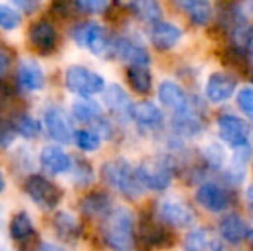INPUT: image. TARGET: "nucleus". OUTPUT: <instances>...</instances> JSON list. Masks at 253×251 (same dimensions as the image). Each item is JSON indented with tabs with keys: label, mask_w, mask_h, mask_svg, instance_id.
<instances>
[{
	"label": "nucleus",
	"mask_w": 253,
	"mask_h": 251,
	"mask_svg": "<svg viewBox=\"0 0 253 251\" xmlns=\"http://www.w3.org/2000/svg\"><path fill=\"white\" fill-rule=\"evenodd\" d=\"M9 234L14 241H28L35 236V227L26 212H17L9 224Z\"/></svg>",
	"instance_id": "obj_29"
},
{
	"label": "nucleus",
	"mask_w": 253,
	"mask_h": 251,
	"mask_svg": "<svg viewBox=\"0 0 253 251\" xmlns=\"http://www.w3.org/2000/svg\"><path fill=\"white\" fill-rule=\"evenodd\" d=\"M238 88V79L233 74L226 71H217L212 72L205 84V97L212 104H222L227 102L234 95Z\"/></svg>",
	"instance_id": "obj_12"
},
{
	"label": "nucleus",
	"mask_w": 253,
	"mask_h": 251,
	"mask_svg": "<svg viewBox=\"0 0 253 251\" xmlns=\"http://www.w3.org/2000/svg\"><path fill=\"white\" fill-rule=\"evenodd\" d=\"M73 38L78 45L86 47L91 54L103 57V55L114 54V41L107 35L105 28H102L97 23H83L76 26L73 31Z\"/></svg>",
	"instance_id": "obj_6"
},
{
	"label": "nucleus",
	"mask_w": 253,
	"mask_h": 251,
	"mask_svg": "<svg viewBox=\"0 0 253 251\" xmlns=\"http://www.w3.org/2000/svg\"><path fill=\"white\" fill-rule=\"evenodd\" d=\"M73 115H74L76 121L88 122V124H93V126H97L98 122L103 119L100 105L88 97H81L74 102L73 104Z\"/></svg>",
	"instance_id": "obj_25"
},
{
	"label": "nucleus",
	"mask_w": 253,
	"mask_h": 251,
	"mask_svg": "<svg viewBox=\"0 0 253 251\" xmlns=\"http://www.w3.org/2000/svg\"><path fill=\"white\" fill-rule=\"evenodd\" d=\"M205 107L198 98L188 97L184 107L174 112L172 115V131L177 136L193 138L205 129Z\"/></svg>",
	"instance_id": "obj_4"
},
{
	"label": "nucleus",
	"mask_w": 253,
	"mask_h": 251,
	"mask_svg": "<svg viewBox=\"0 0 253 251\" xmlns=\"http://www.w3.org/2000/svg\"><path fill=\"white\" fill-rule=\"evenodd\" d=\"M126 77L131 90L138 95H148L152 91V72L148 66H129Z\"/></svg>",
	"instance_id": "obj_27"
},
{
	"label": "nucleus",
	"mask_w": 253,
	"mask_h": 251,
	"mask_svg": "<svg viewBox=\"0 0 253 251\" xmlns=\"http://www.w3.org/2000/svg\"><path fill=\"white\" fill-rule=\"evenodd\" d=\"M131 10L143 23L155 24L162 21V7L159 0H131Z\"/></svg>",
	"instance_id": "obj_28"
},
{
	"label": "nucleus",
	"mask_w": 253,
	"mask_h": 251,
	"mask_svg": "<svg viewBox=\"0 0 253 251\" xmlns=\"http://www.w3.org/2000/svg\"><path fill=\"white\" fill-rule=\"evenodd\" d=\"M219 234L229 245H240L245 239H248L250 229L243 220V217H240L238 214H227L224 215L219 224Z\"/></svg>",
	"instance_id": "obj_18"
},
{
	"label": "nucleus",
	"mask_w": 253,
	"mask_h": 251,
	"mask_svg": "<svg viewBox=\"0 0 253 251\" xmlns=\"http://www.w3.org/2000/svg\"><path fill=\"white\" fill-rule=\"evenodd\" d=\"M236 102H238V107L241 108V112H245V115H248L253 121V88L250 86L241 88L238 91Z\"/></svg>",
	"instance_id": "obj_38"
},
{
	"label": "nucleus",
	"mask_w": 253,
	"mask_h": 251,
	"mask_svg": "<svg viewBox=\"0 0 253 251\" xmlns=\"http://www.w3.org/2000/svg\"><path fill=\"white\" fill-rule=\"evenodd\" d=\"M16 122H10L7 119H0V148H9L17 136Z\"/></svg>",
	"instance_id": "obj_37"
},
{
	"label": "nucleus",
	"mask_w": 253,
	"mask_h": 251,
	"mask_svg": "<svg viewBox=\"0 0 253 251\" xmlns=\"http://www.w3.org/2000/svg\"><path fill=\"white\" fill-rule=\"evenodd\" d=\"M133 121L143 131H159L164 126V112L153 102L141 100L133 107Z\"/></svg>",
	"instance_id": "obj_15"
},
{
	"label": "nucleus",
	"mask_w": 253,
	"mask_h": 251,
	"mask_svg": "<svg viewBox=\"0 0 253 251\" xmlns=\"http://www.w3.org/2000/svg\"><path fill=\"white\" fill-rule=\"evenodd\" d=\"M19 24H21V14L16 9H12V7L0 3V28L5 31H12Z\"/></svg>",
	"instance_id": "obj_35"
},
{
	"label": "nucleus",
	"mask_w": 253,
	"mask_h": 251,
	"mask_svg": "<svg viewBox=\"0 0 253 251\" xmlns=\"http://www.w3.org/2000/svg\"><path fill=\"white\" fill-rule=\"evenodd\" d=\"M252 66H253V45H252Z\"/></svg>",
	"instance_id": "obj_47"
},
{
	"label": "nucleus",
	"mask_w": 253,
	"mask_h": 251,
	"mask_svg": "<svg viewBox=\"0 0 253 251\" xmlns=\"http://www.w3.org/2000/svg\"><path fill=\"white\" fill-rule=\"evenodd\" d=\"M66 86L80 97H91L107 88L100 74L83 66H71L66 71Z\"/></svg>",
	"instance_id": "obj_7"
},
{
	"label": "nucleus",
	"mask_w": 253,
	"mask_h": 251,
	"mask_svg": "<svg viewBox=\"0 0 253 251\" xmlns=\"http://www.w3.org/2000/svg\"><path fill=\"white\" fill-rule=\"evenodd\" d=\"M110 205H112V201H110L109 194L97 191V193H90L86 198H83V201H81V212L90 218H98V217L103 218L112 210Z\"/></svg>",
	"instance_id": "obj_26"
},
{
	"label": "nucleus",
	"mask_w": 253,
	"mask_h": 251,
	"mask_svg": "<svg viewBox=\"0 0 253 251\" xmlns=\"http://www.w3.org/2000/svg\"><path fill=\"white\" fill-rule=\"evenodd\" d=\"M102 239L112 251H131L136 245L134 218L127 208H112L102 218Z\"/></svg>",
	"instance_id": "obj_1"
},
{
	"label": "nucleus",
	"mask_w": 253,
	"mask_h": 251,
	"mask_svg": "<svg viewBox=\"0 0 253 251\" xmlns=\"http://www.w3.org/2000/svg\"><path fill=\"white\" fill-rule=\"evenodd\" d=\"M10 66V55L5 50H0V77L5 76V72L9 71Z\"/></svg>",
	"instance_id": "obj_41"
},
{
	"label": "nucleus",
	"mask_w": 253,
	"mask_h": 251,
	"mask_svg": "<svg viewBox=\"0 0 253 251\" xmlns=\"http://www.w3.org/2000/svg\"><path fill=\"white\" fill-rule=\"evenodd\" d=\"M102 179L116 191H119L123 196L129 200H136L143 193V184L140 182L136 174V169L131 167L129 162L124 158L109 160L100 169Z\"/></svg>",
	"instance_id": "obj_2"
},
{
	"label": "nucleus",
	"mask_w": 253,
	"mask_h": 251,
	"mask_svg": "<svg viewBox=\"0 0 253 251\" xmlns=\"http://www.w3.org/2000/svg\"><path fill=\"white\" fill-rule=\"evenodd\" d=\"M190 14V19L197 26H207L213 17V9L210 0H193L186 10Z\"/></svg>",
	"instance_id": "obj_31"
},
{
	"label": "nucleus",
	"mask_w": 253,
	"mask_h": 251,
	"mask_svg": "<svg viewBox=\"0 0 253 251\" xmlns=\"http://www.w3.org/2000/svg\"><path fill=\"white\" fill-rule=\"evenodd\" d=\"M3 188H5V178H3V174L0 172V193L3 191Z\"/></svg>",
	"instance_id": "obj_45"
},
{
	"label": "nucleus",
	"mask_w": 253,
	"mask_h": 251,
	"mask_svg": "<svg viewBox=\"0 0 253 251\" xmlns=\"http://www.w3.org/2000/svg\"><path fill=\"white\" fill-rule=\"evenodd\" d=\"M183 31L179 30V26L167 21H159V23L152 24L150 30V40L153 47L159 50H169V48L176 47L179 43Z\"/></svg>",
	"instance_id": "obj_19"
},
{
	"label": "nucleus",
	"mask_w": 253,
	"mask_h": 251,
	"mask_svg": "<svg viewBox=\"0 0 253 251\" xmlns=\"http://www.w3.org/2000/svg\"><path fill=\"white\" fill-rule=\"evenodd\" d=\"M114 54L129 66H148L150 64V54L147 48L140 43L127 38H119L114 41Z\"/></svg>",
	"instance_id": "obj_17"
},
{
	"label": "nucleus",
	"mask_w": 253,
	"mask_h": 251,
	"mask_svg": "<svg viewBox=\"0 0 253 251\" xmlns=\"http://www.w3.org/2000/svg\"><path fill=\"white\" fill-rule=\"evenodd\" d=\"M245 196H247V201H248V205L253 208V184H250L247 188V193H245Z\"/></svg>",
	"instance_id": "obj_44"
},
{
	"label": "nucleus",
	"mask_w": 253,
	"mask_h": 251,
	"mask_svg": "<svg viewBox=\"0 0 253 251\" xmlns=\"http://www.w3.org/2000/svg\"><path fill=\"white\" fill-rule=\"evenodd\" d=\"M16 7H19L23 12H33L40 7L42 0H10Z\"/></svg>",
	"instance_id": "obj_40"
},
{
	"label": "nucleus",
	"mask_w": 253,
	"mask_h": 251,
	"mask_svg": "<svg viewBox=\"0 0 253 251\" xmlns=\"http://www.w3.org/2000/svg\"><path fill=\"white\" fill-rule=\"evenodd\" d=\"M16 127H17V133H19L21 136L30 138V140L40 133V124H38V122L35 121L31 115H28V114L21 115V117L17 119V121H16Z\"/></svg>",
	"instance_id": "obj_36"
},
{
	"label": "nucleus",
	"mask_w": 253,
	"mask_h": 251,
	"mask_svg": "<svg viewBox=\"0 0 253 251\" xmlns=\"http://www.w3.org/2000/svg\"><path fill=\"white\" fill-rule=\"evenodd\" d=\"M172 2L176 3V5L179 7V9L188 10V7L191 5V2H193V0H172Z\"/></svg>",
	"instance_id": "obj_43"
},
{
	"label": "nucleus",
	"mask_w": 253,
	"mask_h": 251,
	"mask_svg": "<svg viewBox=\"0 0 253 251\" xmlns=\"http://www.w3.org/2000/svg\"><path fill=\"white\" fill-rule=\"evenodd\" d=\"M176 164L170 157L157 155L148 157L136 167V174L143 188L152 191H166L172 182Z\"/></svg>",
	"instance_id": "obj_3"
},
{
	"label": "nucleus",
	"mask_w": 253,
	"mask_h": 251,
	"mask_svg": "<svg viewBox=\"0 0 253 251\" xmlns=\"http://www.w3.org/2000/svg\"><path fill=\"white\" fill-rule=\"evenodd\" d=\"M30 43L40 54H50L57 47V30L48 21H38L30 28Z\"/></svg>",
	"instance_id": "obj_16"
},
{
	"label": "nucleus",
	"mask_w": 253,
	"mask_h": 251,
	"mask_svg": "<svg viewBox=\"0 0 253 251\" xmlns=\"http://www.w3.org/2000/svg\"><path fill=\"white\" fill-rule=\"evenodd\" d=\"M45 127L48 131V136L60 144H67L74 140L73 129L59 108H48L45 112Z\"/></svg>",
	"instance_id": "obj_20"
},
{
	"label": "nucleus",
	"mask_w": 253,
	"mask_h": 251,
	"mask_svg": "<svg viewBox=\"0 0 253 251\" xmlns=\"http://www.w3.org/2000/svg\"><path fill=\"white\" fill-rule=\"evenodd\" d=\"M203 160H205L207 167L210 169H222L226 164V153L224 148L219 143H210L203 148Z\"/></svg>",
	"instance_id": "obj_34"
},
{
	"label": "nucleus",
	"mask_w": 253,
	"mask_h": 251,
	"mask_svg": "<svg viewBox=\"0 0 253 251\" xmlns=\"http://www.w3.org/2000/svg\"><path fill=\"white\" fill-rule=\"evenodd\" d=\"M74 3L84 14H102L109 7V0H76Z\"/></svg>",
	"instance_id": "obj_39"
},
{
	"label": "nucleus",
	"mask_w": 253,
	"mask_h": 251,
	"mask_svg": "<svg viewBox=\"0 0 253 251\" xmlns=\"http://www.w3.org/2000/svg\"><path fill=\"white\" fill-rule=\"evenodd\" d=\"M159 100L166 108L179 110L188 102V95L183 88L174 81H162L159 86Z\"/></svg>",
	"instance_id": "obj_23"
},
{
	"label": "nucleus",
	"mask_w": 253,
	"mask_h": 251,
	"mask_svg": "<svg viewBox=\"0 0 253 251\" xmlns=\"http://www.w3.org/2000/svg\"><path fill=\"white\" fill-rule=\"evenodd\" d=\"M136 241L140 248H143L145 251H152L170 246L174 241V236L160 222H155L153 218H143L140 222V227H138Z\"/></svg>",
	"instance_id": "obj_10"
},
{
	"label": "nucleus",
	"mask_w": 253,
	"mask_h": 251,
	"mask_svg": "<svg viewBox=\"0 0 253 251\" xmlns=\"http://www.w3.org/2000/svg\"><path fill=\"white\" fill-rule=\"evenodd\" d=\"M73 179L78 186H88L93 181V169H91L90 162H86L84 158H78L73 162Z\"/></svg>",
	"instance_id": "obj_33"
},
{
	"label": "nucleus",
	"mask_w": 253,
	"mask_h": 251,
	"mask_svg": "<svg viewBox=\"0 0 253 251\" xmlns=\"http://www.w3.org/2000/svg\"><path fill=\"white\" fill-rule=\"evenodd\" d=\"M229 41L231 48L240 52H247L253 45V26L245 17H238L229 26Z\"/></svg>",
	"instance_id": "obj_24"
},
{
	"label": "nucleus",
	"mask_w": 253,
	"mask_h": 251,
	"mask_svg": "<svg viewBox=\"0 0 253 251\" xmlns=\"http://www.w3.org/2000/svg\"><path fill=\"white\" fill-rule=\"evenodd\" d=\"M248 241H250V245L253 248V231H250V234H248Z\"/></svg>",
	"instance_id": "obj_46"
},
{
	"label": "nucleus",
	"mask_w": 253,
	"mask_h": 251,
	"mask_svg": "<svg viewBox=\"0 0 253 251\" xmlns=\"http://www.w3.org/2000/svg\"><path fill=\"white\" fill-rule=\"evenodd\" d=\"M103 104L109 108L110 114L119 119V121H129V119H133L134 104L129 100L124 88H121L119 84H109L103 90Z\"/></svg>",
	"instance_id": "obj_13"
},
{
	"label": "nucleus",
	"mask_w": 253,
	"mask_h": 251,
	"mask_svg": "<svg viewBox=\"0 0 253 251\" xmlns=\"http://www.w3.org/2000/svg\"><path fill=\"white\" fill-rule=\"evenodd\" d=\"M217 127H219L220 140L226 144H229L231 148L236 150V148L248 146L252 127L245 119L234 114H222L217 119Z\"/></svg>",
	"instance_id": "obj_9"
},
{
	"label": "nucleus",
	"mask_w": 253,
	"mask_h": 251,
	"mask_svg": "<svg viewBox=\"0 0 253 251\" xmlns=\"http://www.w3.org/2000/svg\"><path fill=\"white\" fill-rule=\"evenodd\" d=\"M157 217L172 227H190L197 220V214L186 200L179 196H166L157 203Z\"/></svg>",
	"instance_id": "obj_5"
},
{
	"label": "nucleus",
	"mask_w": 253,
	"mask_h": 251,
	"mask_svg": "<svg viewBox=\"0 0 253 251\" xmlns=\"http://www.w3.org/2000/svg\"><path fill=\"white\" fill-rule=\"evenodd\" d=\"M40 251H64V250L59 248V246H55V245H52V243H43Z\"/></svg>",
	"instance_id": "obj_42"
},
{
	"label": "nucleus",
	"mask_w": 253,
	"mask_h": 251,
	"mask_svg": "<svg viewBox=\"0 0 253 251\" xmlns=\"http://www.w3.org/2000/svg\"><path fill=\"white\" fill-rule=\"evenodd\" d=\"M17 83L26 91H38L45 84V72L35 61H24L17 69Z\"/></svg>",
	"instance_id": "obj_22"
},
{
	"label": "nucleus",
	"mask_w": 253,
	"mask_h": 251,
	"mask_svg": "<svg viewBox=\"0 0 253 251\" xmlns=\"http://www.w3.org/2000/svg\"><path fill=\"white\" fill-rule=\"evenodd\" d=\"M40 164L45 171L53 176L64 174V172L71 171V167H73V160H71L69 155L60 146H55V144H48V146H45L42 150Z\"/></svg>",
	"instance_id": "obj_21"
},
{
	"label": "nucleus",
	"mask_w": 253,
	"mask_h": 251,
	"mask_svg": "<svg viewBox=\"0 0 253 251\" xmlns=\"http://www.w3.org/2000/svg\"><path fill=\"white\" fill-rule=\"evenodd\" d=\"M24 191L28 196L42 207L43 210H52L59 205L60 198H62V191L57 188L52 181H48L43 176L33 174L24 181Z\"/></svg>",
	"instance_id": "obj_8"
},
{
	"label": "nucleus",
	"mask_w": 253,
	"mask_h": 251,
	"mask_svg": "<svg viewBox=\"0 0 253 251\" xmlns=\"http://www.w3.org/2000/svg\"><path fill=\"white\" fill-rule=\"evenodd\" d=\"M74 143L83 151H95L100 148L102 136L95 129H80L74 133Z\"/></svg>",
	"instance_id": "obj_32"
},
{
	"label": "nucleus",
	"mask_w": 253,
	"mask_h": 251,
	"mask_svg": "<svg viewBox=\"0 0 253 251\" xmlns=\"http://www.w3.org/2000/svg\"><path fill=\"white\" fill-rule=\"evenodd\" d=\"M195 198L202 208L212 212V214H220L231 205V194L227 193V189L213 181L202 182L198 186Z\"/></svg>",
	"instance_id": "obj_11"
},
{
	"label": "nucleus",
	"mask_w": 253,
	"mask_h": 251,
	"mask_svg": "<svg viewBox=\"0 0 253 251\" xmlns=\"http://www.w3.org/2000/svg\"><path fill=\"white\" fill-rule=\"evenodd\" d=\"M53 229H55L57 236L66 241H74L76 238H80V224L67 212H59L53 217Z\"/></svg>",
	"instance_id": "obj_30"
},
{
	"label": "nucleus",
	"mask_w": 253,
	"mask_h": 251,
	"mask_svg": "<svg viewBox=\"0 0 253 251\" xmlns=\"http://www.w3.org/2000/svg\"><path fill=\"white\" fill-rule=\"evenodd\" d=\"M224 239L209 227H198L184 238V251H224Z\"/></svg>",
	"instance_id": "obj_14"
}]
</instances>
